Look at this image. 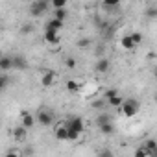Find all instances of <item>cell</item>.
<instances>
[{
	"instance_id": "28",
	"label": "cell",
	"mask_w": 157,
	"mask_h": 157,
	"mask_svg": "<svg viewBox=\"0 0 157 157\" xmlns=\"http://www.w3.org/2000/svg\"><path fill=\"white\" fill-rule=\"evenodd\" d=\"M32 32H33V26H32V24H22L21 33H26V35H28V33H32Z\"/></svg>"
},
{
	"instance_id": "19",
	"label": "cell",
	"mask_w": 157,
	"mask_h": 157,
	"mask_svg": "<svg viewBox=\"0 0 157 157\" xmlns=\"http://www.w3.org/2000/svg\"><path fill=\"white\" fill-rule=\"evenodd\" d=\"M120 44H122V48H126V50H133V48H135V44H133V41H131L129 35H124V37L120 39Z\"/></svg>"
},
{
	"instance_id": "4",
	"label": "cell",
	"mask_w": 157,
	"mask_h": 157,
	"mask_svg": "<svg viewBox=\"0 0 157 157\" xmlns=\"http://www.w3.org/2000/svg\"><path fill=\"white\" fill-rule=\"evenodd\" d=\"M54 120H56V117H54V113H52V111H48V109H39V111H37V115H35V122H39V124H41V126H44V128L52 126V124H54Z\"/></svg>"
},
{
	"instance_id": "7",
	"label": "cell",
	"mask_w": 157,
	"mask_h": 157,
	"mask_svg": "<svg viewBox=\"0 0 157 157\" xmlns=\"http://www.w3.org/2000/svg\"><path fill=\"white\" fill-rule=\"evenodd\" d=\"M56 83V74L52 70H46L43 76H41V85L43 87H52Z\"/></svg>"
},
{
	"instance_id": "22",
	"label": "cell",
	"mask_w": 157,
	"mask_h": 157,
	"mask_svg": "<svg viewBox=\"0 0 157 157\" xmlns=\"http://www.w3.org/2000/svg\"><path fill=\"white\" fill-rule=\"evenodd\" d=\"M107 122H113L111 117H109L107 113H102V115L96 117V126H102V124H107Z\"/></svg>"
},
{
	"instance_id": "15",
	"label": "cell",
	"mask_w": 157,
	"mask_h": 157,
	"mask_svg": "<svg viewBox=\"0 0 157 157\" xmlns=\"http://www.w3.org/2000/svg\"><path fill=\"white\" fill-rule=\"evenodd\" d=\"M67 17H68L67 8H65V10H54V17H52V19H56V21H59V22H65Z\"/></svg>"
},
{
	"instance_id": "30",
	"label": "cell",
	"mask_w": 157,
	"mask_h": 157,
	"mask_svg": "<svg viewBox=\"0 0 157 157\" xmlns=\"http://www.w3.org/2000/svg\"><path fill=\"white\" fill-rule=\"evenodd\" d=\"M118 94V89H109V91H105V98L109 100V98H113V96H117Z\"/></svg>"
},
{
	"instance_id": "8",
	"label": "cell",
	"mask_w": 157,
	"mask_h": 157,
	"mask_svg": "<svg viewBox=\"0 0 157 157\" xmlns=\"http://www.w3.org/2000/svg\"><path fill=\"white\" fill-rule=\"evenodd\" d=\"M44 41L48 43V44H59L61 43V37H59V33L57 32H52V30H44Z\"/></svg>"
},
{
	"instance_id": "17",
	"label": "cell",
	"mask_w": 157,
	"mask_h": 157,
	"mask_svg": "<svg viewBox=\"0 0 157 157\" xmlns=\"http://www.w3.org/2000/svg\"><path fill=\"white\" fill-rule=\"evenodd\" d=\"M56 139L57 140H67V128H65V124H61V126H57V129H56Z\"/></svg>"
},
{
	"instance_id": "2",
	"label": "cell",
	"mask_w": 157,
	"mask_h": 157,
	"mask_svg": "<svg viewBox=\"0 0 157 157\" xmlns=\"http://www.w3.org/2000/svg\"><path fill=\"white\" fill-rule=\"evenodd\" d=\"M48 10H50V2H46V0H35V2L30 4L28 13H30V17H41Z\"/></svg>"
},
{
	"instance_id": "9",
	"label": "cell",
	"mask_w": 157,
	"mask_h": 157,
	"mask_svg": "<svg viewBox=\"0 0 157 157\" xmlns=\"http://www.w3.org/2000/svg\"><path fill=\"white\" fill-rule=\"evenodd\" d=\"M13 68L11 56H0V72H10Z\"/></svg>"
},
{
	"instance_id": "5",
	"label": "cell",
	"mask_w": 157,
	"mask_h": 157,
	"mask_svg": "<svg viewBox=\"0 0 157 157\" xmlns=\"http://www.w3.org/2000/svg\"><path fill=\"white\" fill-rule=\"evenodd\" d=\"M109 67H111V63H109L107 57H98V59H96V65H94V70H96L98 74H105V72L109 70Z\"/></svg>"
},
{
	"instance_id": "6",
	"label": "cell",
	"mask_w": 157,
	"mask_h": 157,
	"mask_svg": "<svg viewBox=\"0 0 157 157\" xmlns=\"http://www.w3.org/2000/svg\"><path fill=\"white\" fill-rule=\"evenodd\" d=\"M21 126H22L24 129L33 128V126H35V117H33V115H30L28 111H24V113L21 115Z\"/></svg>"
},
{
	"instance_id": "18",
	"label": "cell",
	"mask_w": 157,
	"mask_h": 157,
	"mask_svg": "<svg viewBox=\"0 0 157 157\" xmlns=\"http://www.w3.org/2000/svg\"><path fill=\"white\" fill-rule=\"evenodd\" d=\"M10 76L8 74H0V93H4L8 87H10Z\"/></svg>"
},
{
	"instance_id": "32",
	"label": "cell",
	"mask_w": 157,
	"mask_h": 157,
	"mask_svg": "<svg viewBox=\"0 0 157 157\" xmlns=\"http://www.w3.org/2000/svg\"><path fill=\"white\" fill-rule=\"evenodd\" d=\"M146 13H148V17H155V15H157V8H155V6H151Z\"/></svg>"
},
{
	"instance_id": "27",
	"label": "cell",
	"mask_w": 157,
	"mask_h": 157,
	"mask_svg": "<svg viewBox=\"0 0 157 157\" xmlns=\"http://www.w3.org/2000/svg\"><path fill=\"white\" fill-rule=\"evenodd\" d=\"M89 44H91V39H89V37H83V39L78 41V46H80V48H87Z\"/></svg>"
},
{
	"instance_id": "11",
	"label": "cell",
	"mask_w": 157,
	"mask_h": 157,
	"mask_svg": "<svg viewBox=\"0 0 157 157\" xmlns=\"http://www.w3.org/2000/svg\"><path fill=\"white\" fill-rule=\"evenodd\" d=\"M11 59H13V68L24 70V68L28 67V61H26V57H24V56H11Z\"/></svg>"
},
{
	"instance_id": "21",
	"label": "cell",
	"mask_w": 157,
	"mask_h": 157,
	"mask_svg": "<svg viewBox=\"0 0 157 157\" xmlns=\"http://www.w3.org/2000/svg\"><path fill=\"white\" fill-rule=\"evenodd\" d=\"M129 37H131V41H133L135 46H139V44L144 41V35H142L140 32H133V33H129Z\"/></svg>"
},
{
	"instance_id": "29",
	"label": "cell",
	"mask_w": 157,
	"mask_h": 157,
	"mask_svg": "<svg viewBox=\"0 0 157 157\" xmlns=\"http://www.w3.org/2000/svg\"><path fill=\"white\" fill-rule=\"evenodd\" d=\"M133 157H148V153L142 150V146H139L137 150H135V153H133Z\"/></svg>"
},
{
	"instance_id": "14",
	"label": "cell",
	"mask_w": 157,
	"mask_h": 157,
	"mask_svg": "<svg viewBox=\"0 0 157 157\" xmlns=\"http://www.w3.org/2000/svg\"><path fill=\"white\" fill-rule=\"evenodd\" d=\"M98 129H100V133H102V135L109 137V135H113V133H115V124H113V122H107V124L98 126Z\"/></svg>"
},
{
	"instance_id": "26",
	"label": "cell",
	"mask_w": 157,
	"mask_h": 157,
	"mask_svg": "<svg viewBox=\"0 0 157 157\" xmlns=\"http://www.w3.org/2000/svg\"><path fill=\"white\" fill-rule=\"evenodd\" d=\"M65 67L70 68V70L76 68V59H74V57H67V59H65Z\"/></svg>"
},
{
	"instance_id": "12",
	"label": "cell",
	"mask_w": 157,
	"mask_h": 157,
	"mask_svg": "<svg viewBox=\"0 0 157 157\" xmlns=\"http://www.w3.org/2000/svg\"><path fill=\"white\" fill-rule=\"evenodd\" d=\"M63 26H65V22H59V21H56V19H50V21L44 24V30H52V32H57V33H59V30H63Z\"/></svg>"
},
{
	"instance_id": "33",
	"label": "cell",
	"mask_w": 157,
	"mask_h": 157,
	"mask_svg": "<svg viewBox=\"0 0 157 157\" xmlns=\"http://www.w3.org/2000/svg\"><path fill=\"white\" fill-rule=\"evenodd\" d=\"M102 105H104V104H102V102H94V104H93V107H98V109H100V107H102Z\"/></svg>"
},
{
	"instance_id": "1",
	"label": "cell",
	"mask_w": 157,
	"mask_h": 157,
	"mask_svg": "<svg viewBox=\"0 0 157 157\" xmlns=\"http://www.w3.org/2000/svg\"><path fill=\"white\" fill-rule=\"evenodd\" d=\"M120 109H122V115H124V117L131 118V117L139 115V111H140V102H139L137 98H124Z\"/></svg>"
},
{
	"instance_id": "31",
	"label": "cell",
	"mask_w": 157,
	"mask_h": 157,
	"mask_svg": "<svg viewBox=\"0 0 157 157\" xmlns=\"http://www.w3.org/2000/svg\"><path fill=\"white\" fill-rule=\"evenodd\" d=\"M4 157H22V155H21L19 151H15V150H10V151L4 155Z\"/></svg>"
},
{
	"instance_id": "25",
	"label": "cell",
	"mask_w": 157,
	"mask_h": 157,
	"mask_svg": "<svg viewBox=\"0 0 157 157\" xmlns=\"http://www.w3.org/2000/svg\"><path fill=\"white\" fill-rule=\"evenodd\" d=\"M50 6H52L54 10H65V8H67V0H54Z\"/></svg>"
},
{
	"instance_id": "3",
	"label": "cell",
	"mask_w": 157,
	"mask_h": 157,
	"mask_svg": "<svg viewBox=\"0 0 157 157\" xmlns=\"http://www.w3.org/2000/svg\"><path fill=\"white\" fill-rule=\"evenodd\" d=\"M65 126H67L68 129L76 131L78 135H82V133L85 131V122H83L82 117H68V118L65 120Z\"/></svg>"
},
{
	"instance_id": "23",
	"label": "cell",
	"mask_w": 157,
	"mask_h": 157,
	"mask_svg": "<svg viewBox=\"0 0 157 157\" xmlns=\"http://www.w3.org/2000/svg\"><path fill=\"white\" fill-rule=\"evenodd\" d=\"M67 89L70 93H78V91H80V83L74 82V80H67Z\"/></svg>"
},
{
	"instance_id": "16",
	"label": "cell",
	"mask_w": 157,
	"mask_h": 157,
	"mask_svg": "<svg viewBox=\"0 0 157 157\" xmlns=\"http://www.w3.org/2000/svg\"><path fill=\"white\" fill-rule=\"evenodd\" d=\"M122 102H124V96H122L120 93H118L117 96H113V98H109V100H107V104H109L111 107H120V105H122Z\"/></svg>"
},
{
	"instance_id": "13",
	"label": "cell",
	"mask_w": 157,
	"mask_h": 157,
	"mask_svg": "<svg viewBox=\"0 0 157 157\" xmlns=\"http://www.w3.org/2000/svg\"><path fill=\"white\" fill-rule=\"evenodd\" d=\"M26 135H28V129H24L22 126H17V128L13 129V139L19 140V142H22V140L26 139Z\"/></svg>"
},
{
	"instance_id": "10",
	"label": "cell",
	"mask_w": 157,
	"mask_h": 157,
	"mask_svg": "<svg viewBox=\"0 0 157 157\" xmlns=\"http://www.w3.org/2000/svg\"><path fill=\"white\" fill-rule=\"evenodd\" d=\"M142 150L148 153V157H153V155L157 153V142H155L153 139H148V140L142 144Z\"/></svg>"
},
{
	"instance_id": "20",
	"label": "cell",
	"mask_w": 157,
	"mask_h": 157,
	"mask_svg": "<svg viewBox=\"0 0 157 157\" xmlns=\"http://www.w3.org/2000/svg\"><path fill=\"white\" fill-rule=\"evenodd\" d=\"M118 6H120L118 0H104V2H102V8L104 10H117Z\"/></svg>"
},
{
	"instance_id": "24",
	"label": "cell",
	"mask_w": 157,
	"mask_h": 157,
	"mask_svg": "<svg viewBox=\"0 0 157 157\" xmlns=\"http://www.w3.org/2000/svg\"><path fill=\"white\" fill-rule=\"evenodd\" d=\"M96 157H115V153L109 150V148H100L96 151Z\"/></svg>"
}]
</instances>
